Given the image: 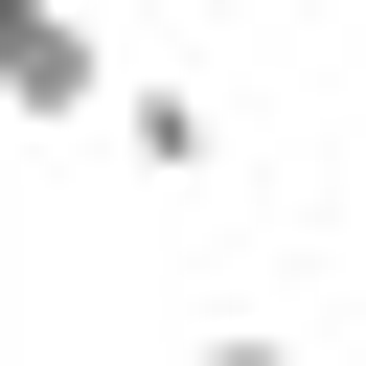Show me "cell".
<instances>
[{"label":"cell","mask_w":366,"mask_h":366,"mask_svg":"<svg viewBox=\"0 0 366 366\" xmlns=\"http://www.w3.org/2000/svg\"><path fill=\"white\" fill-rule=\"evenodd\" d=\"M114 92H137V69H114L92 0H0V114H23V137H114Z\"/></svg>","instance_id":"6da1fadb"},{"label":"cell","mask_w":366,"mask_h":366,"mask_svg":"<svg viewBox=\"0 0 366 366\" xmlns=\"http://www.w3.org/2000/svg\"><path fill=\"white\" fill-rule=\"evenodd\" d=\"M114 160H160V183H206V160H229V114H206L183 69H137V92H114Z\"/></svg>","instance_id":"7a4b0ae2"},{"label":"cell","mask_w":366,"mask_h":366,"mask_svg":"<svg viewBox=\"0 0 366 366\" xmlns=\"http://www.w3.org/2000/svg\"><path fill=\"white\" fill-rule=\"evenodd\" d=\"M183 366H320V343H274V320H229V343H183Z\"/></svg>","instance_id":"3957f363"}]
</instances>
